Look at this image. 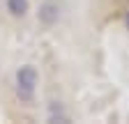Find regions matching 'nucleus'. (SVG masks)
Listing matches in <instances>:
<instances>
[{
    "label": "nucleus",
    "instance_id": "1",
    "mask_svg": "<svg viewBox=\"0 0 129 124\" xmlns=\"http://www.w3.org/2000/svg\"><path fill=\"white\" fill-rule=\"evenodd\" d=\"M39 81V74L32 65H23L16 71V97H19L23 103H30L35 99V87Z\"/></svg>",
    "mask_w": 129,
    "mask_h": 124
},
{
    "label": "nucleus",
    "instance_id": "4",
    "mask_svg": "<svg viewBox=\"0 0 129 124\" xmlns=\"http://www.w3.org/2000/svg\"><path fill=\"white\" fill-rule=\"evenodd\" d=\"M124 23H127V28H129V14H127V19H124Z\"/></svg>",
    "mask_w": 129,
    "mask_h": 124
},
{
    "label": "nucleus",
    "instance_id": "2",
    "mask_svg": "<svg viewBox=\"0 0 129 124\" xmlns=\"http://www.w3.org/2000/svg\"><path fill=\"white\" fill-rule=\"evenodd\" d=\"M37 19L42 25H55L58 19H60V5L55 0H44L39 5V12H37Z\"/></svg>",
    "mask_w": 129,
    "mask_h": 124
},
{
    "label": "nucleus",
    "instance_id": "3",
    "mask_svg": "<svg viewBox=\"0 0 129 124\" xmlns=\"http://www.w3.org/2000/svg\"><path fill=\"white\" fill-rule=\"evenodd\" d=\"M7 12L12 14V16H25L28 0H7Z\"/></svg>",
    "mask_w": 129,
    "mask_h": 124
}]
</instances>
